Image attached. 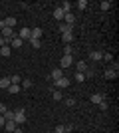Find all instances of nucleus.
I'll use <instances>...</instances> for the list:
<instances>
[{
    "label": "nucleus",
    "mask_w": 119,
    "mask_h": 133,
    "mask_svg": "<svg viewBox=\"0 0 119 133\" xmlns=\"http://www.w3.org/2000/svg\"><path fill=\"white\" fill-rule=\"evenodd\" d=\"M14 123H16L18 127H22L24 123H26V113H24V109H16L14 111Z\"/></svg>",
    "instance_id": "f257e3e1"
},
{
    "label": "nucleus",
    "mask_w": 119,
    "mask_h": 133,
    "mask_svg": "<svg viewBox=\"0 0 119 133\" xmlns=\"http://www.w3.org/2000/svg\"><path fill=\"white\" fill-rule=\"evenodd\" d=\"M74 66V58L72 56H64L62 60H60V68L62 70H68V68H72Z\"/></svg>",
    "instance_id": "f03ea898"
},
{
    "label": "nucleus",
    "mask_w": 119,
    "mask_h": 133,
    "mask_svg": "<svg viewBox=\"0 0 119 133\" xmlns=\"http://www.w3.org/2000/svg\"><path fill=\"white\" fill-rule=\"evenodd\" d=\"M117 70H119V66L115 64L113 68H109V70H105V74H103V76H105L107 79H115V78H117V74H119Z\"/></svg>",
    "instance_id": "7ed1b4c3"
},
{
    "label": "nucleus",
    "mask_w": 119,
    "mask_h": 133,
    "mask_svg": "<svg viewBox=\"0 0 119 133\" xmlns=\"http://www.w3.org/2000/svg\"><path fill=\"white\" fill-rule=\"evenodd\" d=\"M54 83V85H56V88H60V89H64V88H68L69 85V79L66 78V76H64V78H60V79H56V82H52Z\"/></svg>",
    "instance_id": "20e7f679"
},
{
    "label": "nucleus",
    "mask_w": 119,
    "mask_h": 133,
    "mask_svg": "<svg viewBox=\"0 0 119 133\" xmlns=\"http://www.w3.org/2000/svg\"><path fill=\"white\" fill-rule=\"evenodd\" d=\"M0 32H2V38H14V36H16L14 28H8V26H4L2 30H0Z\"/></svg>",
    "instance_id": "39448f33"
},
{
    "label": "nucleus",
    "mask_w": 119,
    "mask_h": 133,
    "mask_svg": "<svg viewBox=\"0 0 119 133\" xmlns=\"http://www.w3.org/2000/svg\"><path fill=\"white\" fill-rule=\"evenodd\" d=\"M52 82H56V79H60V78H64V70L62 68H56V70H52Z\"/></svg>",
    "instance_id": "423d86ee"
},
{
    "label": "nucleus",
    "mask_w": 119,
    "mask_h": 133,
    "mask_svg": "<svg viewBox=\"0 0 119 133\" xmlns=\"http://www.w3.org/2000/svg\"><path fill=\"white\" fill-rule=\"evenodd\" d=\"M89 60H91V62H99V60H103V52H97V50L89 52Z\"/></svg>",
    "instance_id": "0eeeda50"
},
{
    "label": "nucleus",
    "mask_w": 119,
    "mask_h": 133,
    "mask_svg": "<svg viewBox=\"0 0 119 133\" xmlns=\"http://www.w3.org/2000/svg\"><path fill=\"white\" fill-rule=\"evenodd\" d=\"M64 24H69V26H74V22H75V16L72 14V12H68V14H64V20H62Z\"/></svg>",
    "instance_id": "6e6552de"
},
{
    "label": "nucleus",
    "mask_w": 119,
    "mask_h": 133,
    "mask_svg": "<svg viewBox=\"0 0 119 133\" xmlns=\"http://www.w3.org/2000/svg\"><path fill=\"white\" fill-rule=\"evenodd\" d=\"M22 44H24V40L22 38H18V34L12 38V42H10V48H22Z\"/></svg>",
    "instance_id": "1a4fd4ad"
},
{
    "label": "nucleus",
    "mask_w": 119,
    "mask_h": 133,
    "mask_svg": "<svg viewBox=\"0 0 119 133\" xmlns=\"http://www.w3.org/2000/svg\"><path fill=\"white\" fill-rule=\"evenodd\" d=\"M30 36H32V30H30V28H22L20 34H18V38H22V40H26V38L30 40Z\"/></svg>",
    "instance_id": "9d476101"
},
{
    "label": "nucleus",
    "mask_w": 119,
    "mask_h": 133,
    "mask_svg": "<svg viewBox=\"0 0 119 133\" xmlns=\"http://www.w3.org/2000/svg\"><path fill=\"white\" fill-rule=\"evenodd\" d=\"M62 40H64V44H72L74 42V32H66V34H62Z\"/></svg>",
    "instance_id": "9b49d317"
},
{
    "label": "nucleus",
    "mask_w": 119,
    "mask_h": 133,
    "mask_svg": "<svg viewBox=\"0 0 119 133\" xmlns=\"http://www.w3.org/2000/svg\"><path fill=\"white\" fill-rule=\"evenodd\" d=\"M74 64H75V68H78L79 74H85V72H87V64H85L83 60H81V62H74Z\"/></svg>",
    "instance_id": "f8f14e48"
},
{
    "label": "nucleus",
    "mask_w": 119,
    "mask_h": 133,
    "mask_svg": "<svg viewBox=\"0 0 119 133\" xmlns=\"http://www.w3.org/2000/svg\"><path fill=\"white\" fill-rule=\"evenodd\" d=\"M89 101H91V103H95V105H99V103L103 101V95H101V94H91Z\"/></svg>",
    "instance_id": "ddd939ff"
},
{
    "label": "nucleus",
    "mask_w": 119,
    "mask_h": 133,
    "mask_svg": "<svg viewBox=\"0 0 119 133\" xmlns=\"http://www.w3.org/2000/svg\"><path fill=\"white\" fill-rule=\"evenodd\" d=\"M16 22H18V20H16L14 16H8V18H4V26H8V28H14V26H16Z\"/></svg>",
    "instance_id": "4468645a"
},
{
    "label": "nucleus",
    "mask_w": 119,
    "mask_h": 133,
    "mask_svg": "<svg viewBox=\"0 0 119 133\" xmlns=\"http://www.w3.org/2000/svg\"><path fill=\"white\" fill-rule=\"evenodd\" d=\"M16 127H18V125L14 123V119H12V121H6V123H4V129H6V133H12Z\"/></svg>",
    "instance_id": "2eb2a0df"
},
{
    "label": "nucleus",
    "mask_w": 119,
    "mask_h": 133,
    "mask_svg": "<svg viewBox=\"0 0 119 133\" xmlns=\"http://www.w3.org/2000/svg\"><path fill=\"white\" fill-rule=\"evenodd\" d=\"M60 8H62V10H64V14H68V12H72V8H74V4H72L69 0H66V2H64V4L60 6Z\"/></svg>",
    "instance_id": "dca6fc26"
},
{
    "label": "nucleus",
    "mask_w": 119,
    "mask_h": 133,
    "mask_svg": "<svg viewBox=\"0 0 119 133\" xmlns=\"http://www.w3.org/2000/svg\"><path fill=\"white\" fill-rule=\"evenodd\" d=\"M0 56H4V58L12 56V48L10 46H2V48H0Z\"/></svg>",
    "instance_id": "f3484780"
},
{
    "label": "nucleus",
    "mask_w": 119,
    "mask_h": 133,
    "mask_svg": "<svg viewBox=\"0 0 119 133\" xmlns=\"http://www.w3.org/2000/svg\"><path fill=\"white\" fill-rule=\"evenodd\" d=\"M60 32L62 34H66V32H74V26H69V24H60Z\"/></svg>",
    "instance_id": "a211bd4d"
},
{
    "label": "nucleus",
    "mask_w": 119,
    "mask_h": 133,
    "mask_svg": "<svg viewBox=\"0 0 119 133\" xmlns=\"http://www.w3.org/2000/svg\"><path fill=\"white\" fill-rule=\"evenodd\" d=\"M54 18H56V20H60V22L64 20V10L60 8V6H58L56 10H54Z\"/></svg>",
    "instance_id": "6ab92c4d"
},
{
    "label": "nucleus",
    "mask_w": 119,
    "mask_h": 133,
    "mask_svg": "<svg viewBox=\"0 0 119 133\" xmlns=\"http://www.w3.org/2000/svg\"><path fill=\"white\" fill-rule=\"evenodd\" d=\"M42 34H44V32H42V28H34V30H32V36H30V38L40 40V38H42Z\"/></svg>",
    "instance_id": "aec40b11"
},
{
    "label": "nucleus",
    "mask_w": 119,
    "mask_h": 133,
    "mask_svg": "<svg viewBox=\"0 0 119 133\" xmlns=\"http://www.w3.org/2000/svg\"><path fill=\"white\" fill-rule=\"evenodd\" d=\"M0 88H2V89L10 88V78H0Z\"/></svg>",
    "instance_id": "412c9836"
},
{
    "label": "nucleus",
    "mask_w": 119,
    "mask_h": 133,
    "mask_svg": "<svg viewBox=\"0 0 119 133\" xmlns=\"http://www.w3.org/2000/svg\"><path fill=\"white\" fill-rule=\"evenodd\" d=\"M52 97H54L56 101H62V99H64V95H62V91H60V89H54V91H52Z\"/></svg>",
    "instance_id": "4be33fe9"
},
{
    "label": "nucleus",
    "mask_w": 119,
    "mask_h": 133,
    "mask_svg": "<svg viewBox=\"0 0 119 133\" xmlns=\"http://www.w3.org/2000/svg\"><path fill=\"white\" fill-rule=\"evenodd\" d=\"M111 6H113V4H111V2H109V0H103L101 4H99V8H101V10H103V12H107V10H109V8H111Z\"/></svg>",
    "instance_id": "5701e85b"
},
{
    "label": "nucleus",
    "mask_w": 119,
    "mask_h": 133,
    "mask_svg": "<svg viewBox=\"0 0 119 133\" xmlns=\"http://www.w3.org/2000/svg\"><path fill=\"white\" fill-rule=\"evenodd\" d=\"M30 44H32V48H36V50H38V48H42V42H40V40H36V38H30Z\"/></svg>",
    "instance_id": "b1692460"
},
{
    "label": "nucleus",
    "mask_w": 119,
    "mask_h": 133,
    "mask_svg": "<svg viewBox=\"0 0 119 133\" xmlns=\"http://www.w3.org/2000/svg\"><path fill=\"white\" fill-rule=\"evenodd\" d=\"M8 91H10L12 95H16V94H20V85H12V83H10V88H8Z\"/></svg>",
    "instance_id": "393cba45"
},
{
    "label": "nucleus",
    "mask_w": 119,
    "mask_h": 133,
    "mask_svg": "<svg viewBox=\"0 0 119 133\" xmlns=\"http://www.w3.org/2000/svg\"><path fill=\"white\" fill-rule=\"evenodd\" d=\"M79 8V10H85L87 8V0H78V4H75Z\"/></svg>",
    "instance_id": "a878e982"
},
{
    "label": "nucleus",
    "mask_w": 119,
    "mask_h": 133,
    "mask_svg": "<svg viewBox=\"0 0 119 133\" xmlns=\"http://www.w3.org/2000/svg\"><path fill=\"white\" fill-rule=\"evenodd\" d=\"M10 83L12 85H20V76H10Z\"/></svg>",
    "instance_id": "bb28decb"
},
{
    "label": "nucleus",
    "mask_w": 119,
    "mask_h": 133,
    "mask_svg": "<svg viewBox=\"0 0 119 133\" xmlns=\"http://www.w3.org/2000/svg\"><path fill=\"white\" fill-rule=\"evenodd\" d=\"M4 119H6V121H12V119H14V111L8 109V111L4 113Z\"/></svg>",
    "instance_id": "cd10ccee"
},
{
    "label": "nucleus",
    "mask_w": 119,
    "mask_h": 133,
    "mask_svg": "<svg viewBox=\"0 0 119 133\" xmlns=\"http://www.w3.org/2000/svg\"><path fill=\"white\" fill-rule=\"evenodd\" d=\"M83 79H85V74H79V72H75V82H79V83H81Z\"/></svg>",
    "instance_id": "c85d7f7f"
},
{
    "label": "nucleus",
    "mask_w": 119,
    "mask_h": 133,
    "mask_svg": "<svg viewBox=\"0 0 119 133\" xmlns=\"http://www.w3.org/2000/svg\"><path fill=\"white\" fill-rule=\"evenodd\" d=\"M64 56H72V44H66V48H64Z\"/></svg>",
    "instance_id": "c756f323"
},
{
    "label": "nucleus",
    "mask_w": 119,
    "mask_h": 133,
    "mask_svg": "<svg viewBox=\"0 0 119 133\" xmlns=\"http://www.w3.org/2000/svg\"><path fill=\"white\" fill-rule=\"evenodd\" d=\"M99 109H101V111H107V109H109V103H107L105 99H103L101 103H99Z\"/></svg>",
    "instance_id": "7c9ffc66"
},
{
    "label": "nucleus",
    "mask_w": 119,
    "mask_h": 133,
    "mask_svg": "<svg viewBox=\"0 0 119 133\" xmlns=\"http://www.w3.org/2000/svg\"><path fill=\"white\" fill-rule=\"evenodd\" d=\"M54 133H66V125H56Z\"/></svg>",
    "instance_id": "2f4dec72"
},
{
    "label": "nucleus",
    "mask_w": 119,
    "mask_h": 133,
    "mask_svg": "<svg viewBox=\"0 0 119 133\" xmlns=\"http://www.w3.org/2000/svg\"><path fill=\"white\" fill-rule=\"evenodd\" d=\"M22 88L30 89V88H32V82H30V79H24V82H22Z\"/></svg>",
    "instance_id": "473e14b6"
},
{
    "label": "nucleus",
    "mask_w": 119,
    "mask_h": 133,
    "mask_svg": "<svg viewBox=\"0 0 119 133\" xmlns=\"http://www.w3.org/2000/svg\"><path fill=\"white\" fill-rule=\"evenodd\" d=\"M66 103H68L69 107H74V105H75V99H74V97H68V99H66Z\"/></svg>",
    "instance_id": "72a5a7b5"
},
{
    "label": "nucleus",
    "mask_w": 119,
    "mask_h": 133,
    "mask_svg": "<svg viewBox=\"0 0 119 133\" xmlns=\"http://www.w3.org/2000/svg\"><path fill=\"white\" fill-rule=\"evenodd\" d=\"M103 60H105V62H111V60H113V56H111V54H103Z\"/></svg>",
    "instance_id": "f704fd0d"
},
{
    "label": "nucleus",
    "mask_w": 119,
    "mask_h": 133,
    "mask_svg": "<svg viewBox=\"0 0 119 133\" xmlns=\"http://www.w3.org/2000/svg\"><path fill=\"white\" fill-rule=\"evenodd\" d=\"M6 111H8V109H6V105H4V103H0V115H4Z\"/></svg>",
    "instance_id": "c9c22d12"
},
{
    "label": "nucleus",
    "mask_w": 119,
    "mask_h": 133,
    "mask_svg": "<svg viewBox=\"0 0 119 133\" xmlns=\"http://www.w3.org/2000/svg\"><path fill=\"white\" fill-rule=\"evenodd\" d=\"M4 123H6V119H4V115H0V127H4Z\"/></svg>",
    "instance_id": "e433bc0d"
},
{
    "label": "nucleus",
    "mask_w": 119,
    "mask_h": 133,
    "mask_svg": "<svg viewBox=\"0 0 119 133\" xmlns=\"http://www.w3.org/2000/svg\"><path fill=\"white\" fill-rule=\"evenodd\" d=\"M12 133H24V131H22V127H16V129H14Z\"/></svg>",
    "instance_id": "4c0bfd02"
},
{
    "label": "nucleus",
    "mask_w": 119,
    "mask_h": 133,
    "mask_svg": "<svg viewBox=\"0 0 119 133\" xmlns=\"http://www.w3.org/2000/svg\"><path fill=\"white\" fill-rule=\"evenodd\" d=\"M2 46H6V44H4V38L0 36V48H2Z\"/></svg>",
    "instance_id": "58836bf2"
},
{
    "label": "nucleus",
    "mask_w": 119,
    "mask_h": 133,
    "mask_svg": "<svg viewBox=\"0 0 119 133\" xmlns=\"http://www.w3.org/2000/svg\"><path fill=\"white\" fill-rule=\"evenodd\" d=\"M2 28H4V20H0V30H2Z\"/></svg>",
    "instance_id": "ea45409f"
}]
</instances>
